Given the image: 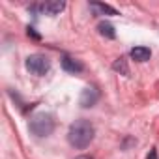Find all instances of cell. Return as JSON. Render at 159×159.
<instances>
[{"label": "cell", "instance_id": "cell-5", "mask_svg": "<svg viewBox=\"0 0 159 159\" xmlns=\"http://www.w3.org/2000/svg\"><path fill=\"white\" fill-rule=\"evenodd\" d=\"M60 64H62V67H64L66 71H69V73H81V71H83V64L79 62L77 58H71V56H67V54L62 56Z\"/></svg>", "mask_w": 159, "mask_h": 159}, {"label": "cell", "instance_id": "cell-9", "mask_svg": "<svg viewBox=\"0 0 159 159\" xmlns=\"http://www.w3.org/2000/svg\"><path fill=\"white\" fill-rule=\"evenodd\" d=\"M98 30H99L101 36H105V38H109V39H114V38H116L114 26L109 25V23H99V25H98Z\"/></svg>", "mask_w": 159, "mask_h": 159}, {"label": "cell", "instance_id": "cell-1", "mask_svg": "<svg viewBox=\"0 0 159 159\" xmlns=\"http://www.w3.org/2000/svg\"><path fill=\"white\" fill-rule=\"evenodd\" d=\"M94 139V125L88 120H77L75 124H71L69 133H67V140L73 148L83 150L86 148Z\"/></svg>", "mask_w": 159, "mask_h": 159}, {"label": "cell", "instance_id": "cell-10", "mask_svg": "<svg viewBox=\"0 0 159 159\" xmlns=\"http://www.w3.org/2000/svg\"><path fill=\"white\" fill-rule=\"evenodd\" d=\"M112 69H114V71H118V73H122V75H129L127 60H125L124 56H120L118 60H114V64H112Z\"/></svg>", "mask_w": 159, "mask_h": 159}, {"label": "cell", "instance_id": "cell-12", "mask_svg": "<svg viewBox=\"0 0 159 159\" xmlns=\"http://www.w3.org/2000/svg\"><path fill=\"white\" fill-rule=\"evenodd\" d=\"M146 159H157V152H155V150H152V152L148 153V157H146Z\"/></svg>", "mask_w": 159, "mask_h": 159}, {"label": "cell", "instance_id": "cell-4", "mask_svg": "<svg viewBox=\"0 0 159 159\" xmlns=\"http://www.w3.org/2000/svg\"><path fill=\"white\" fill-rule=\"evenodd\" d=\"M98 99H99V92L94 88V86H88V88H84L83 90V94H81V105L83 107H94L96 103H98Z\"/></svg>", "mask_w": 159, "mask_h": 159}, {"label": "cell", "instance_id": "cell-8", "mask_svg": "<svg viewBox=\"0 0 159 159\" xmlns=\"http://www.w3.org/2000/svg\"><path fill=\"white\" fill-rule=\"evenodd\" d=\"M150 56H152V51L148 47H135V49H131V58L137 60V62H146V60H150Z\"/></svg>", "mask_w": 159, "mask_h": 159}, {"label": "cell", "instance_id": "cell-2", "mask_svg": "<svg viewBox=\"0 0 159 159\" xmlns=\"http://www.w3.org/2000/svg\"><path fill=\"white\" fill-rule=\"evenodd\" d=\"M30 131L36 137H49L54 131V118L49 112H39L30 120Z\"/></svg>", "mask_w": 159, "mask_h": 159}, {"label": "cell", "instance_id": "cell-3", "mask_svg": "<svg viewBox=\"0 0 159 159\" xmlns=\"http://www.w3.org/2000/svg\"><path fill=\"white\" fill-rule=\"evenodd\" d=\"M26 69H28L30 73L38 75V77H43L45 73H49L51 62H49V58L43 56V54H32V56L26 58Z\"/></svg>", "mask_w": 159, "mask_h": 159}, {"label": "cell", "instance_id": "cell-11", "mask_svg": "<svg viewBox=\"0 0 159 159\" xmlns=\"http://www.w3.org/2000/svg\"><path fill=\"white\" fill-rule=\"evenodd\" d=\"M28 36H32L34 39H39V34H36V30H34V28H30V26H28Z\"/></svg>", "mask_w": 159, "mask_h": 159}, {"label": "cell", "instance_id": "cell-6", "mask_svg": "<svg viewBox=\"0 0 159 159\" xmlns=\"http://www.w3.org/2000/svg\"><path fill=\"white\" fill-rule=\"evenodd\" d=\"M64 8H66V4H64V2H47V4L38 6V10H39L41 13H47V15H51V17L58 15Z\"/></svg>", "mask_w": 159, "mask_h": 159}, {"label": "cell", "instance_id": "cell-13", "mask_svg": "<svg viewBox=\"0 0 159 159\" xmlns=\"http://www.w3.org/2000/svg\"><path fill=\"white\" fill-rule=\"evenodd\" d=\"M75 159H94V157H90V155H79V157H75Z\"/></svg>", "mask_w": 159, "mask_h": 159}, {"label": "cell", "instance_id": "cell-7", "mask_svg": "<svg viewBox=\"0 0 159 159\" xmlns=\"http://www.w3.org/2000/svg\"><path fill=\"white\" fill-rule=\"evenodd\" d=\"M90 10H92L96 15H109V17L118 15V11H116L112 6H109V4H101V2H92V4H90Z\"/></svg>", "mask_w": 159, "mask_h": 159}]
</instances>
